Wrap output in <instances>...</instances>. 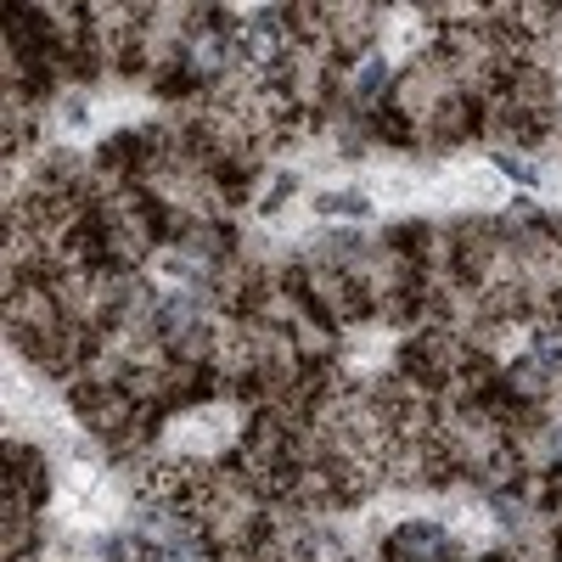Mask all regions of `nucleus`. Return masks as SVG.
Returning a JSON list of instances; mask_svg holds the SVG:
<instances>
[{"mask_svg":"<svg viewBox=\"0 0 562 562\" xmlns=\"http://www.w3.org/2000/svg\"><path fill=\"white\" fill-rule=\"evenodd\" d=\"M326 209H344V214H366V198H360V192H344V198H326Z\"/></svg>","mask_w":562,"mask_h":562,"instance_id":"3","label":"nucleus"},{"mask_svg":"<svg viewBox=\"0 0 562 562\" xmlns=\"http://www.w3.org/2000/svg\"><path fill=\"white\" fill-rule=\"evenodd\" d=\"M389 557L394 562H445L450 557V535L439 529V524H405V529H394L389 535Z\"/></svg>","mask_w":562,"mask_h":562,"instance_id":"1","label":"nucleus"},{"mask_svg":"<svg viewBox=\"0 0 562 562\" xmlns=\"http://www.w3.org/2000/svg\"><path fill=\"white\" fill-rule=\"evenodd\" d=\"M551 450H557V461H562V428H557V434H551Z\"/></svg>","mask_w":562,"mask_h":562,"instance_id":"4","label":"nucleus"},{"mask_svg":"<svg viewBox=\"0 0 562 562\" xmlns=\"http://www.w3.org/2000/svg\"><path fill=\"white\" fill-rule=\"evenodd\" d=\"M153 562H209V546H203L192 529H158Z\"/></svg>","mask_w":562,"mask_h":562,"instance_id":"2","label":"nucleus"}]
</instances>
